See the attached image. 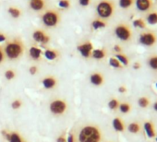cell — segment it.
<instances>
[{
	"mask_svg": "<svg viewBox=\"0 0 157 142\" xmlns=\"http://www.w3.org/2000/svg\"><path fill=\"white\" fill-rule=\"evenodd\" d=\"M140 43L145 46H152L156 43L157 42V36L154 32H143L140 34V39H139Z\"/></svg>",
	"mask_w": 157,
	"mask_h": 142,
	"instance_id": "52a82bcc",
	"label": "cell"
},
{
	"mask_svg": "<svg viewBox=\"0 0 157 142\" xmlns=\"http://www.w3.org/2000/svg\"><path fill=\"white\" fill-rule=\"evenodd\" d=\"M109 64H110L111 66L116 67V68H120L121 67V63L117 58H114V57L109 59Z\"/></svg>",
	"mask_w": 157,
	"mask_h": 142,
	"instance_id": "4316f807",
	"label": "cell"
},
{
	"mask_svg": "<svg viewBox=\"0 0 157 142\" xmlns=\"http://www.w3.org/2000/svg\"><path fill=\"white\" fill-rule=\"evenodd\" d=\"M106 55V52L105 49H96L93 50L92 52V56L95 59H103Z\"/></svg>",
	"mask_w": 157,
	"mask_h": 142,
	"instance_id": "2e32d148",
	"label": "cell"
},
{
	"mask_svg": "<svg viewBox=\"0 0 157 142\" xmlns=\"http://www.w3.org/2000/svg\"><path fill=\"white\" fill-rule=\"evenodd\" d=\"M5 53H4V51H3V49L0 47V64L1 63H3L4 62V60H5Z\"/></svg>",
	"mask_w": 157,
	"mask_h": 142,
	"instance_id": "d590c367",
	"label": "cell"
},
{
	"mask_svg": "<svg viewBox=\"0 0 157 142\" xmlns=\"http://www.w3.org/2000/svg\"><path fill=\"white\" fill-rule=\"evenodd\" d=\"M56 142H67V139L64 137V136H59V137L57 138Z\"/></svg>",
	"mask_w": 157,
	"mask_h": 142,
	"instance_id": "f35d334b",
	"label": "cell"
},
{
	"mask_svg": "<svg viewBox=\"0 0 157 142\" xmlns=\"http://www.w3.org/2000/svg\"><path fill=\"white\" fill-rule=\"evenodd\" d=\"M78 3H80L82 7H87L90 5L91 0H78Z\"/></svg>",
	"mask_w": 157,
	"mask_h": 142,
	"instance_id": "e575fe53",
	"label": "cell"
},
{
	"mask_svg": "<svg viewBox=\"0 0 157 142\" xmlns=\"http://www.w3.org/2000/svg\"><path fill=\"white\" fill-rule=\"evenodd\" d=\"M102 133L96 125H85L78 135V142H101Z\"/></svg>",
	"mask_w": 157,
	"mask_h": 142,
	"instance_id": "6da1fadb",
	"label": "cell"
},
{
	"mask_svg": "<svg viewBox=\"0 0 157 142\" xmlns=\"http://www.w3.org/2000/svg\"><path fill=\"white\" fill-rule=\"evenodd\" d=\"M128 131L131 133H138L140 131V125L137 123H132L128 125Z\"/></svg>",
	"mask_w": 157,
	"mask_h": 142,
	"instance_id": "83f0119b",
	"label": "cell"
},
{
	"mask_svg": "<svg viewBox=\"0 0 157 142\" xmlns=\"http://www.w3.org/2000/svg\"><path fill=\"white\" fill-rule=\"evenodd\" d=\"M148 104H149V100H148L147 98L142 97V98H140V99L139 100V105H140V107L145 108V107L148 106Z\"/></svg>",
	"mask_w": 157,
	"mask_h": 142,
	"instance_id": "d6a6232c",
	"label": "cell"
},
{
	"mask_svg": "<svg viewBox=\"0 0 157 142\" xmlns=\"http://www.w3.org/2000/svg\"><path fill=\"white\" fill-rule=\"evenodd\" d=\"M116 57H117V59L120 63H122L123 65H128V57H127L125 54H117L116 55Z\"/></svg>",
	"mask_w": 157,
	"mask_h": 142,
	"instance_id": "484cf974",
	"label": "cell"
},
{
	"mask_svg": "<svg viewBox=\"0 0 157 142\" xmlns=\"http://www.w3.org/2000/svg\"><path fill=\"white\" fill-rule=\"evenodd\" d=\"M42 21L46 27H56L60 21L59 13L56 10H48L42 16Z\"/></svg>",
	"mask_w": 157,
	"mask_h": 142,
	"instance_id": "277c9868",
	"label": "cell"
},
{
	"mask_svg": "<svg viewBox=\"0 0 157 142\" xmlns=\"http://www.w3.org/2000/svg\"><path fill=\"white\" fill-rule=\"evenodd\" d=\"M105 26H106L105 21H104L103 20H100V19H96V20H94V21L92 22V27H93L94 30L102 29V28H105Z\"/></svg>",
	"mask_w": 157,
	"mask_h": 142,
	"instance_id": "44dd1931",
	"label": "cell"
},
{
	"mask_svg": "<svg viewBox=\"0 0 157 142\" xmlns=\"http://www.w3.org/2000/svg\"><path fill=\"white\" fill-rule=\"evenodd\" d=\"M33 38L35 42L37 43H47L50 41V37L48 34H46L44 31L42 30H37L33 33Z\"/></svg>",
	"mask_w": 157,
	"mask_h": 142,
	"instance_id": "9c48e42d",
	"label": "cell"
},
{
	"mask_svg": "<svg viewBox=\"0 0 157 142\" xmlns=\"http://www.w3.org/2000/svg\"><path fill=\"white\" fill-rule=\"evenodd\" d=\"M90 80H91V83H93L94 85L100 86L104 82V77L100 73H94L93 75H91Z\"/></svg>",
	"mask_w": 157,
	"mask_h": 142,
	"instance_id": "4fadbf2b",
	"label": "cell"
},
{
	"mask_svg": "<svg viewBox=\"0 0 157 142\" xmlns=\"http://www.w3.org/2000/svg\"><path fill=\"white\" fill-rule=\"evenodd\" d=\"M119 109H120V111H121L122 113L127 114V113H128L129 110H130V105H129L128 103H122V104L119 105Z\"/></svg>",
	"mask_w": 157,
	"mask_h": 142,
	"instance_id": "1f68e13d",
	"label": "cell"
},
{
	"mask_svg": "<svg viewBox=\"0 0 157 142\" xmlns=\"http://www.w3.org/2000/svg\"><path fill=\"white\" fill-rule=\"evenodd\" d=\"M15 76H16V73L14 72V70H12V69H9V70H7L6 72H5V77L9 80H13L15 78Z\"/></svg>",
	"mask_w": 157,
	"mask_h": 142,
	"instance_id": "f1b7e54d",
	"label": "cell"
},
{
	"mask_svg": "<svg viewBox=\"0 0 157 142\" xmlns=\"http://www.w3.org/2000/svg\"><path fill=\"white\" fill-rule=\"evenodd\" d=\"M153 108H154V110H155V111H157V103H154Z\"/></svg>",
	"mask_w": 157,
	"mask_h": 142,
	"instance_id": "ee69618b",
	"label": "cell"
},
{
	"mask_svg": "<svg viewBox=\"0 0 157 142\" xmlns=\"http://www.w3.org/2000/svg\"><path fill=\"white\" fill-rule=\"evenodd\" d=\"M30 1H31V0H30Z\"/></svg>",
	"mask_w": 157,
	"mask_h": 142,
	"instance_id": "7dc6e473",
	"label": "cell"
},
{
	"mask_svg": "<svg viewBox=\"0 0 157 142\" xmlns=\"http://www.w3.org/2000/svg\"><path fill=\"white\" fill-rule=\"evenodd\" d=\"M133 26L135 28H140V29H144L146 27V23L142 19H137L133 21Z\"/></svg>",
	"mask_w": 157,
	"mask_h": 142,
	"instance_id": "d4e9b609",
	"label": "cell"
},
{
	"mask_svg": "<svg viewBox=\"0 0 157 142\" xmlns=\"http://www.w3.org/2000/svg\"><path fill=\"white\" fill-rule=\"evenodd\" d=\"M21 104H22V103H21V100H15V101L12 103L11 106H12L13 109H19V108H21Z\"/></svg>",
	"mask_w": 157,
	"mask_h": 142,
	"instance_id": "836d02e7",
	"label": "cell"
},
{
	"mask_svg": "<svg viewBox=\"0 0 157 142\" xmlns=\"http://www.w3.org/2000/svg\"><path fill=\"white\" fill-rule=\"evenodd\" d=\"M37 71H38V68H37V66H35V65H33V66H31V67H30V73H31L32 75H34V74H36V73H37Z\"/></svg>",
	"mask_w": 157,
	"mask_h": 142,
	"instance_id": "8d00e7d4",
	"label": "cell"
},
{
	"mask_svg": "<svg viewBox=\"0 0 157 142\" xmlns=\"http://www.w3.org/2000/svg\"><path fill=\"white\" fill-rule=\"evenodd\" d=\"M113 126L115 128L116 131H118V132H122L124 131V125L122 123V121L119 119V118H115L113 120Z\"/></svg>",
	"mask_w": 157,
	"mask_h": 142,
	"instance_id": "d6986e66",
	"label": "cell"
},
{
	"mask_svg": "<svg viewBox=\"0 0 157 142\" xmlns=\"http://www.w3.org/2000/svg\"><path fill=\"white\" fill-rule=\"evenodd\" d=\"M58 6L62 9H68L70 7V1L69 0H59Z\"/></svg>",
	"mask_w": 157,
	"mask_h": 142,
	"instance_id": "f546056e",
	"label": "cell"
},
{
	"mask_svg": "<svg viewBox=\"0 0 157 142\" xmlns=\"http://www.w3.org/2000/svg\"><path fill=\"white\" fill-rule=\"evenodd\" d=\"M56 80L54 77H47L43 80V85L45 89H52L56 86Z\"/></svg>",
	"mask_w": 157,
	"mask_h": 142,
	"instance_id": "9a60e30c",
	"label": "cell"
},
{
	"mask_svg": "<svg viewBox=\"0 0 157 142\" xmlns=\"http://www.w3.org/2000/svg\"><path fill=\"white\" fill-rule=\"evenodd\" d=\"M44 55L49 60H55L58 56V53L56 50H46L44 52Z\"/></svg>",
	"mask_w": 157,
	"mask_h": 142,
	"instance_id": "603a6c76",
	"label": "cell"
},
{
	"mask_svg": "<svg viewBox=\"0 0 157 142\" xmlns=\"http://www.w3.org/2000/svg\"><path fill=\"white\" fill-rule=\"evenodd\" d=\"M67 142H75V136L73 134H70L67 139Z\"/></svg>",
	"mask_w": 157,
	"mask_h": 142,
	"instance_id": "74e56055",
	"label": "cell"
},
{
	"mask_svg": "<svg viewBox=\"0 0 157 142\" xmlns=\"http://www.w3.org/2000/svg\"><path fill=\"white\" fill-rule=\"evenodd\" d=\"M115 34L119 40L123 42H128L132 38V32L130 28L127 24H123V23L118 24L115 28Z\"/></svg>",
	"mask_w": 157,
	"mask_h": 142,
	"instance_id": "5b68a950",
	"label": "cell"
},
{
	"mask_svg": "<svg viewBox=\"0 0 157 142\" xmlns=\"http://www.w3.org/2000/svg\"><path fill=\"white\" fill-rule=\"evenodd\" d=\"M140 65L139 63H135V64H134V65H133L134 69H139V68H140Z\"/></svg>",
	"mask_w": 157,
	"mask_h": 142,
	"instance_id": "7bdbcfd3",
	"label": "cell"
},
{
	"mask_svg": "<svg viewBox=\"0 0 157 142\" xmlns=\"http://www.w3.org/2000/svg\"><path fill=\"white\" fill-rule=\"evenodd\" d=\"M144 129H145V132H146V134L148 135L149 137H153L155 136L154 127L150 122H146L144 124Z\"/></svg>",
	"mask_w": 157,
	"mask_h": 142,
	"instance_id": "e0dca14e",
	"label": "cell"
},
{
	"mask_svg": "<svg viewBox=\"0 0 157 142\" xmlns=\"http://www.w3.org/2000/svg\"><path fill=\"white\" fill-rule=\"evenodd\" d=\"M24 45L22 42L19 39H15L7 43L4 49L5 55L10 60L19 59L24 53Z\"/></svg>",
	"mask_w": 157,
	"mask_h": 142,
	"instance_id": "7a4b0ae2",
	"label": "cell"
},
{
	"mask_svg": "<svg viewBox=\"0 0 157 142\" xmlns=\"http://www.w3.org/2000/svg\"><path fill=\"white\" fill-rule=\"evenodd\" d=\"M156 87H157V83H156Z\"/></svg>",
	"mask_w": 157,
	"mask_h": 142,
	"instance_id": "f6af8a7d",
	"label": "cell"
},
{
	"mask_svg": "<svg viewBox=\"0 0 157 142\" xmlns=\"http://www.w3.org/2000/svg\"><path fill=\"white\" fill-rule=\"evenodd\" d=\"M114 50H115L116 52H117V53H119V52L122 51V49H121V47H120L119 45H115V46H114Z\"/></svg>",
	"mask_w": 157,
	"mask_h": 142,
	"instance_id": "ab89813d",
	"label": "cell"
},
{
	"mask_svg": "<svg viewBox=\"0 0 157 142\" xmlns=\"http://www.w3.org/2000/svg\"><path fill=\"white\" fill-rule=\"evenodd\" d=\"M156 141H157V137H156Z\"/></svg>",
	"mask_w": 157,
	"mask_h": 142,
	"instance_id": "bcb514c9",
	"label": "cell"
},
{
	"mask_svg": "<svg viewBox=\"0 0 157 142\" xmlns=\"http://www.w3.org/2000/svg\"><path fill=\"white\" fill-rule=\"evenodd\" d=\"M2 135L8 139L9 142H24L23 139L21 138V136H20V134H18L16 132L9 133V132L3 130L2 131Z\"/></svg>",
	"mask_w": 157,
	"mask_h": 142,
	"instance_id": "8fae6325",
	"label": "cell"
},
{
	"mask_svg": "<svg viewBox=\"0 0 157 142\" xmlns=\"http://www.w3.org/2000/svg\"><path fill=\"white\" fill-rule=\"evenodd\" d=\"M135 4H136L137 9L141 12H146L150 10L152 7L151 0H136Z\"/></svg>",
	"mask_w": 157,
	"mask_h": 142,
	"instance_id": "30bf717a",
	"label": "cell"
},
{
	"mask_svg": "<svg viewBox=\"0 0 157 142\" xmlns=\"http://www.w3.org/2000/svg\"><path fill=\"white\" fill-rule=\"evenodd\" d=\"M67 103L64 100H61V99H56L54 100L51 103H50V111L53 114H56V115H60V114H63L66 110H67Z\"/></svg>",
	"mask_w": 157,
	"mask_h": 142,
	"instance_id": "8992f818",
	"label": "cell"
},
{
	"mask_svg": "<svg viewBox=\"0 0 157 142\" xmlns=\"http://www.w3.org/2000/svg\"><path fill=\"white\" fill-rule=\"evenodd\" d=\"M8 12L10 13V15L14 18V19H18L21 17V11L18 9V8H15V7H10L9 9H8Z\"/></svg>",
	"mask_w": 157,
	"mask_h": 142,
	"instance_id": "ffe728a7",
	"label": "cell"
},
{
	"mask_svg": "<svg viewBox=\"0 0 157 142\" xmlns=\"http://www.w3.org/2000/svg\"><path fill=\"white\" fill-rule=\"evenodd\" d=\"M45 6L44 0H31L30 1V8L35 11L42 10Z\"/></svg>",
	"mask_w": 157,
	"mask_h": 142,
	"instance_id": "7c38bea8",
	"label": "cell"
},
{
	"mask_svg": "<svg viewBox=\"0 0 157 142\" xmlns=\"http://www.w3.org/2000/svg\"><path fill=\"white\" fill-rule=\"evenodd\" d=\"M118 3H119V7L121 9H128L130 7H132V5L134 3V0H119Z\"/></svg>",
	"mask_w": 157,
	"mask_h": 142,
	"instance_id": "7402d4cb",
	"label": "cell"
},
{
	"mask_svg": "<svg viewBox=\"0 0 157 142\" xmlns=\"http://www.w3.org/2000/svg\"><path fill=\"white\" fill-rule=\"evenodd\" d=\"M148 64L150 65L151 68L157 70V55H152L149 58Z\"/></svg>",
	"mask_w": 157,
	"mask_h": 142,
	"instance_id": "cb8c5ba5",
	"label": "cell"
},
{
	"mask_svg": "<svg viewBox=\"0 0 157 142\" xmlns=\"http://www.w3.org/2000/svg\"><path fill=\"white\" fill-rule=\"evenodd\" d=\"M118 92H121V93H124V92H126V88H125V87H120V88L118 89Z\"/></svg>",
	"mask_w": 157,
	"mask_h": 142,
	"instance_id": "b9f144b4",
	"label": "cell"
},
{
	"mask_svg": "<svg viewBox=\"0 0 157 142\" xmlns=\"http://www.w3.org/2000/svg\"><path fill=\"white\" fill-rule=\"evenodd\" d=\"M115 11V5L111 0H101L96 6V12L102 19L111 18Z\"/></svg>",
	"mask_w": 157,
	"mask_h": 142,
	"instance_id": "3957f363",
	"label": "cell"
},
{
	"mask_svg": "<svg viewBox=\"0 0 157 142\" xmlns=\"http://www.w3.org/2000/svg\"><path fill=\"white\" fill-rule=\"evenodd\" d=\"M29 54H30V56H31L33 60H39V59L41 58L42 51H41V49H39L38 47L33 46V47L30 48Z\"/></svg>",
	"mask_w": 157,
	"mask_h": 142,
	"instance_id": "5bb4252c",
	"label": "cell"
},
{
	"mask_svg": "<svg viewBox=\"0 0 157 142\" xmlns=\"http://www.w3.org/2000/svg\"><path fill=\"white\" fill-rule=\"evenodd\" d=\"M78 51L81 53V54L85 57V58H89L92 55V52H93V43L91 42H86L81 45L78 46Z\"/></svg>",
	"mask_w": 157,
	"mask_h": 142,
	"instance_id": "ba28073f",
	"label": "cell"
},
{
	"mask_svg": "<svg viewBox=\"0 0 157 142\" xmlns=\"http://www.w3.org/2000/svg\"><path fill=\"white\" fill-rule=\"evenodd\" d=\"M6 41V36L3 33H0V43L5 42Z\"/></svg>",
	"mask_w": 157,
	"mask_h": 142,
	"instance_id": "60d3db41",
	"label": "cell"
},
{
	"mask_svg": "<svg viewBox=\"0 0 157 142\" xmlns=\"http://www.w3.org/2000/svg\"><path fill=\"white\" fill-rule=\"evenodd\" d=\"M146 21L151 25L157 24V12L156 11H153V12L149 13L147 15V17H146Z\"/></svg>",
	"mask_w": 157,
	"mask_h": 142,
	"instance_id": "ac0fdd59",
	"label": "cell"
},
{
	"mask_svg": "<svg viewBox=\"0 0 157 142\" xmlns=\"http://www.w3.org/2000/svg\"><path fill=\"white\" fill-rule=\"evenodd\" d=\"M108 106H109V108H110V109H112V110H116L117 107H119V103H118V101H117V100L113 99V100H111V101L109 102Z\"/></svg>",
	"mask_w": 157,
	"mask_h": 142,
	"instance_id": "4dcf8cb0",
	"label": "cell"
}]
</instances>
